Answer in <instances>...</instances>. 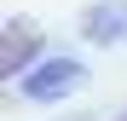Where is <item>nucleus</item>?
I'll return each mask as SVG.
<instances>
[{
	"label": "nucleus",
	"instance_id": "obj_2",
	"mask_svg": "<svg viewBox=\"0 0 127 121\" xmlns=\"http://www.w3.org/2000/svg\"><path fill=\"white\" fill-rule=\"evenodd\" d=\"M81 29H87V40H98V46H121L127 40V0H98V6H87Z\"/></svg>",
	"mask_w": 127,
	"mask_h": 121
},
{
	"label": "nucleus",
	"instance_id": "obj_4",
	"mask_svg": "<svg viewBox=\"0 0 127 121\" xmlns=\"http://www.w3.org/2000/svg\"><path fill=\"white\" fill-rule=\"evenodd\" d=\"M116 121H127V115H116Z\"/></svg>",
	"mask_w": 127,
	"mask_h": 121
},
{
	"label": "nucleus",
	"instance_id": "obj_1",
	"mask_svg": "<svg viewBox=\"0 0 127 121\" xmlns=\"http://www.w3.org/2000/svg\"><path fill=\"white\" fill-rule=\"evenodd\" d=\"M81 81H87V69H81L75 58H40L29 75H17V92L35 98V104H58V98L81 92Z\"/></svg>",
	"mask_w": 127,
	"mask_h": 121
},
{
	"label": "nucleus",
	"instance_id": "obj_3",
	"mask_svg": "<svg viewBox=\"0 0 127 121\" xmlns=\"http://www.w3.org/2000/svg\"><path fill=\"white\" fill-rule=\"evenodd\" d=\"M29 46H35V29L17 17V23L6 29V52H0V75H6V81H17V75H23V58H29Z\"/></svg>",
	"mask_w": 127,
	"mask_h": 121
}]
</instances>
